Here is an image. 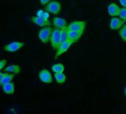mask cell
<instances>
[{
    "instance_id": "7",
    "label": "cell",
    "mask_w": 126,
    "mask_h": 114,
    "mask_svg": "<svg viewBox=\"0 0 126 114\" xmlns=\"http://www.w3.org/2000/svg\"><path fill=\"white\" fill-rule=\"evenodd\" d=\"M24 45H25L24 42L15 41V42H11V43L5 45L4 50L9 53H14V52H16L17 50H19V49H21L22 47H24Z\"/></svg>"
},
{
    "instance_id": "25",
    "label": "cell",
    "mask_w": 126,
    "mask_h": 114,
    "mask_svg": "<svg viewBox=\"0 0 126 114\" xmlns=\"http://www.w3.org/2000/svg\"><path fill=\"white\" fill-rule=\"evenodd\" d=\"M119 2L120 5L122 6V8H126V0H119Z\"/></svg>"
},
{
    "instance_id": "18",
    "label": "cell",
    "mask_w": 126,
    "mask_h": 114,
    "mask_svg": "<svg viewBox=\"0 0 126 114\" xmlns=\"http://www.w3.org/2000/svg\"><path fill=\"white\" fill-rule=\"evenodd\" d=\"M14 77H15V74H14V73H5V76H4V77L2 79L1 85L3 86L5 85H7L8 83L12 82V81L14 79Z\"/></svg>"
},
{
    "instance_id": "16",
    "label": "cell",
    "mask_w": 126,
    "mask_h": 114,
    "mask_svg": "<svg viewBox=\"0 0 126 114\" xmlns=\"http://www.w3.org/2000/svg\"><path fill=\"white\" fill-rule=\"evenodd\" d=\"M68 33H69V30H68V26H66L64 28H62V29L60 30V40H61V43L68 40Z\"/></svg>"
},
{
    "instance_id": "2",
    "label": "cell",
    "mask_w": 126,
    "mask_h": 114,
    "mask_svg": "<svg viewBox=\"0 0 126 114\" xmlns=\"http://www.w3.org/2000/svg\"><path fill=\"white\" fill-rule=\"evenodd\" d=\"M50 42L51 44V47L53 50H57L59 47L61 40H60V30L58 28H54L52 30V33L50 39Z\"/></svg>"
},
{
    "instance_id": "11",
    "label": "cell",
    "mask_w": 126,
    "mask_h": 114,
    "mask_svg": "<svg viewBox=\"0 0 126 114\" xmlns=\"http://www.w3.org/2000/svg\"><path fill=\"white\" fill-rule=\"evenodd\" d=\"M52 22H53V26L56 28H58L59 30H61L62 28H64L65 27L68 26L67 25V22H66L65 19H64L63 18L58 17V16L53 17V20H52Z\"/></svg>"
},
{
    "instance_id": "4",
    "label": "cell",
    "mask_w": 126,
    "mask_h": 114,
    "mask_svg": "<svg viewBox=\"0 0 126 114\" xmlns=\"http://www.w3.org/2000/svg\"><path fill=\"white\" fill-rule=\"evenodd\" d=\"M74 44V42L71 40H67L64 42H62L60 43L59 47L57 48L56 53H55V59H56L59 56H60L61 55H62L63 53H65L70 47L71 46Z\"/></svg>"
},
{
    "instance_id": "24",
    "label": "cell",
    "mask_w": 126,
    "mask_h": 114,
    "mask_svg": "<svg viewBox=\"0 0 126 114\" xmlns=\"http://www.w3.org/2000/svg\"><path fill=\"white\" fill-rule=\"evenodd\" d=\"M49 17H50V14H49V13H48V12H47V11H45V13H44V14H43L42 18H43V19H45V20H48Z\"/></svg>"
},
{
    "instance_id": "26",
    "label": "cell",
    "mask_w": 126,
    "mask_h": 114,
    "mask_svg": "<svg viewBox=\"0 0 126 114\" xmlns=\"http://www.w3.org/2000/svg\"><path fill=\"white\" fill-rule=\"evenodd\" d=\"M5 76V73H2L0 71V85H1V83H2V79Z\"/></svg>"
},
{
    "instance_id": "20",
    "label": "cell",
    "mask_w": 126,
    "mask_h": 114,
    "mask_svg": "<svg viewBox=\"0 0 126 114\" xmlns=\"http://www.w3.org/2000/svg\"><path fill=\"white\" fill-rule=\"evenodd\" d=\"M119 16L120 19H122L124 22H126V8H121V11H120Z\"/></svg>"
},
{
    "instance_id": "5",
    "label": "cell",
    "mask_w": 126,
    "mask_h": 114,
    "mask_svg": "<svg viewBox=\"0 0 126 114\" xmlns=\"http://www.w3.org/2000/svg\"><path fill=\"white\" fill-rule=\"evenodd\" d=\"M87 25L85 21H74L68 25L71 31H84Z\"/></svg>"
},
{
    "instance_id": "17",
    "label": "cell",
    "mask_w": 126,
    "mask_h": 114,
    "mask_svg": "<svg viewBox=\"0 0 126 114\" xmlns=\"http://www.w3.org/2000/svg\"><path fill=\"white\" fill-rule=\"evenodd\" d=\"M54 79L58 84H64L67 79L66 75L64 73H54Z\"/></svg>"
},
{
    "instance_id": "22",
    "label": "cell",
    "mask_w": 126,
    "mask_h": 114,
    "mask_svg": "<svg viewBox=\"0 0 126 114\" xmlns=\"http://www.w3.org/2000/svg\"><path fill=\"white\" fill-rule=\"evenodd\" d=\"M44 13H45V11L40 9V10H39V11L36 12V16H38V17H42Z\"/></svg>"
},
{
    "instance_id": "15",
    "label": "cell",
    "mask_w": 126,
    "mask_h": 114,
    "mask_svg": "<svg viewBox=\"0 0 126 114\" xmlns=\"http://www.w3.org/2000/svg\"><path fill=\"white\" fill-rule=\"evenodd\" d=\"M51 71L54 73H64L65 71V65L62 63L54 64L51 66Z\"/></svg>"
},
{
    "instance_id": "12",
    "label": "cell",
    "mask_w": 126,
    "mask_h": 114,
    "mask_svg": "<svg viewBox=\"0 0 126 114\" xmlns=\"http://www.w3.org/2000/svg\"><path fill=\"white\" fill-rule=\"evenodd\" d=\"M84 31H71L69 30L68 33V39L72 41L74 43L78 42L82 36L83 35Z\"/></svg>"
},
{
    "instance_id": "9",
    "label": "cell",
    "mask_w": 126,
    "mask_h": 114,
    "mask_svg": "<svg viewBox=\"0 0 126 114\" xmlns=\"http://www.w3.org/2000/svg\"><path fill=\"white\" fill-rule=\"evenodd\" d=\"M121 11V8L118 5H116L114 2H111L108 6V14L112 17H116L119 16Z\"/></svg>"
},
{
    "instance_id": "23",
    "label": "cell",
    "mask_w": 126,
    "mask_h": 114,
    "mask_svg": "<svg viewBox=\"0 0 126 114\" xmlns=\"http://www.w3.org/2000/svg\"><path fill=\"white\" fill-rule=\"evenodd\" d=\"M42 5H47L49 2H51V0H39Z\"/></svg>"
},
{
    "instance_id": "10",
    "label": "cell",
    "mask_w": 126,
    "mask_h": 114,
    "mask_svg": "<svg viewBox=\"0 0 126 114\" xmlns=\"http://www.w3.org/2000/svg\"><path fill=\"white\" fill-rule=\"evenodd\" d=\"M31 22L33 23H34L35 25L45 28V27H48L50 26V22L49 20H45V19H43L42 17H38V16H33L31 19Z\"/></svg>"
},
{
    "instance_id": "3",
    "label": "cell",
    "mask_w": 126,
    "mask_h": 114,
    "mask_svg": "<svg viewBox=\"0 0 126 114\" xmlns=\"http://www.w3.org/2000/svg\"><path fill=\"white\" fill-rule=\"evenodd\" d=\"M45 11L48 13H50L55 16L58 15L61 10H62V6L61 4L57 2V1H51L49 2L45 8Z\"/></svg>"
},
{
    "instance_id": "14",
    "label": "cell",
    "mask_w": 126,
    "mask_h": 114,
    "mask_svg": "<svg viewBox=\"0 0 126 114\" xmlns=\"http://www.w3.org/2000/svg\"><path fill=\"white\" fill-rule=\"evenodd\" d=\"M4 71L9 73H14V74H18L21 71V68L19 65H11L8 67H6Z\"/></svg>"
},
{
    "instance_id": "13",
    "label": "cell",
    "mask_w": 126,
    "mask_h": 114,
    "mask_svg": "<svg viewBox=\"0 0 126 114\" xmlns=\"http://www.w3.org/2000/svg\"><path fill=\"white\" fill-rule=\"evenodd\" d=\"M2 90L5 94L11 95L14 93L15 91V84L12 82L11 83H8L7 85H5L2 86Z\"/></svg>"
},
{
    "instance_id": "19",
    "label": "cell",
    "mask_w": 126,
    "mask_h": 114,
    "mask_svg": "<svg viewBox=\"0 0 126 114\" xmlns=\"http://www.w3.org/2000/svg\"><path fill=\"white\" fill-rule=\"evenodd\" d=\"M119 35L122 40L125 42H126V24L124 25L122 28L119 30Z\"/></svg>"
},
{
    "instance_id": "6",
    "label": "cell",
    "mask_w": 126,
    "mask_h": 114,
    "mask_svg": "<svg viewBox=\"0 0 126 114\" xmlns=\"http://www.w3.org/2000/svg\"><path fill=\"white\" fill-rule=\"evenodd\" d=\"M39 80L45 84H50L53 82V76L50 72L47 69H42L38 74Z\"/></svg>"
},
{
    "instance_id": "8",
    "label": "cell",
    "mask_w": 126,
    "mask_h": 114,
    "mask_svg": "<svg viewBox=\"0 0 126 114\" xmlns=\"http://www.w3.org/2000/svg\"><path fill=\"white\" fill-rule=\"evenodd\" d=\"M124 22L117 17H113L110 19L109 22V28L112 30H120L122 27L124 25Z\"/></svg>"
},
{
    "instance_id": "21",
    "label": "cell",
    "mask_w": 126,
    "mask_h": 114,
    "mask_svg": "<svg viewBox=\"0 0 126 114\" xmlns=\"http://www.w3.org/2000/svg\"><path fill=\"white\" fill-rule=\"evenodd\" d=\"M6 65H7L6 59H2V60H0V71H1L2 70H4L5 68Z\"/></svg>"
},
{
    "instance_id": "1",
    "label": "cell",
    "mask_w": 126,
    "mask_h": 114,
    "mask_svg": "<svg viewBox=\"0 0 126 114\" xmlns=\"http://www.w3.org/2000/svg\"><path fill=\"white\" fill-rule=\"evenodd\" d=\"M53 28L50 26L42 28L39 30L38 33V38L44 44H47L48 42H50V36L52 33Z\"/></svg>"
},
{
    "instance_id": "27",
    "label": "cell",
    "mask_w": 126,
    "mask_h": 114,
    "mask_svg": "<svg viewBox=\"0 0 126 114\" xmlns=\"http://www.w3.org/2000/svg\"><path fill=\"white\" fill-rule=\"evenodd\" d=\"M124 93H125V95L126 96V86H125V89H124Z\"/></svg>"
}]
</instances>
